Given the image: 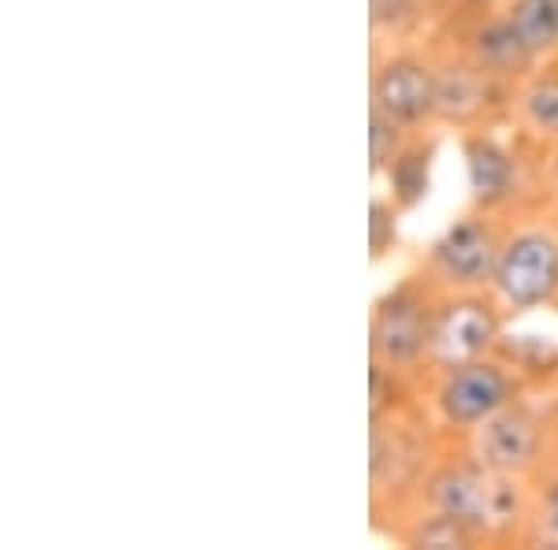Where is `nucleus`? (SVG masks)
Instances as JSON below:
<instances>
[{
  "label": "nucleus",
  "instance_id": "f03ea898",
  "mask_svg": "<svg viewBox=\"0 0 558 550\" xmlns=\"http://www.w3.org/2000/svg\"><path fill=\"white\" fill-rule=\"evenodd\" d=\"M495 291L514 309H536L558 294V242L544 231H525L502 246Z\"/></svg>",
  "mask_w": 558,
  "mask_h": 550
},
{
  "label": "nucleus",
  "instance_id": "6e6552de",
  "mask_svg": "<svg viewBox=\"0 0 558 550\" xmlns=\"http://www.w3.org/2000/svg\"><path fill=\"white\" fill-rule=\"evenodd\" d=\"M373 108L399 127H413L439 108V83L417 60H391L373 83Z\"/></svg>",
  "mask_w": 558,
  "mask_h": 550
},
{
  "label": "nucleus",
  "instance_id": "dca6fc26",
  "mask_svg": "<svg viewBox=\"0 0 558 550\" xmlns=\"http://www.w3.org/2000/svg\"><path fill=\"white\" fill-rule=\"evenodd\" d=\"M395 242H399V220H395V209L376 197L373 220H368V246H373V257H384Z\"/></svg>",
  "mask_w": 558,
  "mask_h": 550
},
{
  "label": "nucleus",
  "instance_id": "ddd939ff",
  "mask_svg": "<svg viewBox=\"0 0 558 550\" xmlns=\"http://www.w3.org/2000/svg\"><path fill=\"white\" fill-rule=\"evenodd\" d=\"M476 531L465 525V521L451 517V513H432L425 525L413 528L410 543L413 547H470Z\"/></svg>",
  "mask_w": 558,
  "mask_h": 550
},
{
  "label": "nucleus",
  "instance_id": "39448f33",
  "mask_svg": "<svg viewBox=\"0 0 558 550\" xmlns=\"http://www.w3.org/2000/svg\"><path fill=\"white\" fill-rule=\"evenodd\" d=\"M502 246L495 242L492 228L476 216L451 223L444 239L432 246V268L454 286H481L484 279L495 276Z\"/></svg>",
  "mask_w": 558,
  "mask_h": 550
},
{
  "label": "nucleus",
  "instance_id": "1a4fd4ad",
  "mask_svg": "<svg viewBox=\"0 0 558 550\" xmlns=\"http://www.w3.org/2000/svg\"><path fill=\"white\" fill-rule=\"evenodd\" d=\"M465 168H470V186L476 205H499L514 191V160L492 138L465 142Z\"/></svg>",
  "mask_w": 558,
  "mask_h": 550
},
{
  "label": "nucleus",
  "instance_id": "4468645a",
  "mask_svg": "<svg viewBox=\"0 0 558 550\" xmlns=\"http://www.w3.org/2000/svg\"><path fill=\"white\" fill-rule=\"evenodd\" d=\"M525 120L539 134H558V78H539L525 94Z\"/></svg>",
  "mask_w": 558,
  "mask_h": 550
},
{
  "label": "nucleus",
  "instance_id": "f8f14e48",
  "mask_svg": "<svg viewBox=\"0 0 558 550\" xmlns=\"http://www.w3.org/2000/svg\"><path fill=\"white\" fill-rule=\"evenodd\" d=\"M476 57L488 71H514L525 64L533 52L525 49V41L518 38V30L510 26V20L492 23L488 30L476 38Z\"/></svg>",
  "mask_w": 558,
  "mask_h": 550
},
{
  "label": "nucleus",
  "instance_id": "7ed1b4c3",
  "mask_svg": "<svg viewBox=\"0 0 558 550\" xmlns=\"http://www.w3.org/2000/svg\"><path fill=\"white\" fill-rule=\"evenodd\" d=\"M436 317L428 302L413 286H399L376 305L373 317V360L387 368H407L432 350Z\"/></svg>",
  "mask_w": 558,
  "mask_h": 550
},
{
  "label": "nucleus",
  "instance_id": "f257e3e1",
  "mask_svg": "<svg viewBox=\"0 0 558 550\" xmlns=\"http://www.w3.org/2000/svg\"><path fill=\"white\" fill-rule=\"evenodd\" d=\"M432 506L465 521L473 531L510 528L521 517V494L507 473H492L481 462L447 468L432 480Z\"/></svg>",
  "mask_w": 558,
  "mask_h": 550
},
{
  "label": "nucleus",
  "instance_id": "0eeeda50",
  "mask_svg": "<svg viewBox=\"0 0 558 550\" xmlns=\"http://www.w3.org/2000/svg\"><path fill=\"white\" fill-rule=\"evenodd\" d=\"M539 454V428L525 410L502 405L484 424H476V462L492 473H525Z\"/></svg>",
  "mask_w": 558,
  "mask_h": 550
},
{
  "label": "nucleus",
  "instance_id": "a211bd4d",
  "mask_svg": "<svg viewBox=\"0 0 558 550\" xmlns=\"http://www.w3.org/2000/svg\"><path fill=\"white\" fill-rule=\"evenodd\" d=\"M376 26H399L413 15V0H368Z\"/></svg>",
  "mask_w": 558,
  "mask_h": 550
},
{
  "label": "nucleus",
  "instance_id": "423d86ee",
  "mask_svg": "<svg viewBox=\"0 0 558 550\" xmlns=\"http://www.w3.org/2000/svg\"><path fill=\"white\" fill-rule=\"evenodd\" d=\"M495 335H499V317H495L492 305L481 302V297H458V302L444 305V313L436 317L432 357L447 368L465 365V360L484 357Z\"/></svg>",
  "mask_w": 558,
  "mask_h": 550
},
{
  "label": "nucleus",
  "instance_id": "2eb2a0df",
  "mask_svg": "<svg viewBox=\"0 0 558 550\" xmlns=\"http://www.w3.org/2000/svg\"><path fill=\"white\" fill-rule=\"evenodd\" d=\"M399 149H402V127L373 108V115H368V157H373V171H384L399 157Z\"/></svg>",
  "mask_w": 558,
  "mask_h": 550
},
{
  "label": "nucleus",
  "instance_id": "f3484780",
  "mask_svg": "<svg viewBox=\"0 0 558 550\" xmlns=\"http://www.w3.org/2000/svg\"><path fill=\"white\" fill-rule=\"evenodd\" d=\"M533 543L558 547V484L544 494V506L533 517Z\"/></svg>",
  "mask_w": 558,
  "mask_h": 550
},
{
  "label": "nucleus",
  "instance_id": "9d476101",
  "mask_svg": "<svg viewBox=\"0 0 558 550\" xmlns=\"http://www.w3.org/2000/svg\"><path fill=\"white\" fill-rule=\"evenodd\" d=\"M507 20L533 57L558 45V0H514Z\"/></svg>",
  "mask_w": 558,
  "mask_h": 550
},
{
  "label": "nucleus",
  "instance_id": "9b49d317",
  "mask_svg": "<svg viewBox=\"0 0 558 550\" xmlns=\"http://www.w3.org/2000/svg\"><path fill=\"white\" fill-rule=\"evenodd\" d=\"M428 168H432V146L399 149V157L387 164L395 205H402V209H413V205H417L421 197L428 194Z\"/></svg>",
  "mask_w": 558,
  "mask_h": 550
},
{
  "label": "nucleus",
  "instance_id": "20e7f679",
  "mask_svg": "<svg viewBox=\"0 0 558 550\" xmlns=\"http://www.w3.org/2000/svg\"><path fill=\"white\" fill-rule=\"evenodd\" d=\"M510 399H514V383H510L507 368L481 357L454 365L439 383V413L454 428H476L502 405H510Z\"/></svg>",
  "mask_w": 558,
  "mask_h": 550
}]
</instances>
